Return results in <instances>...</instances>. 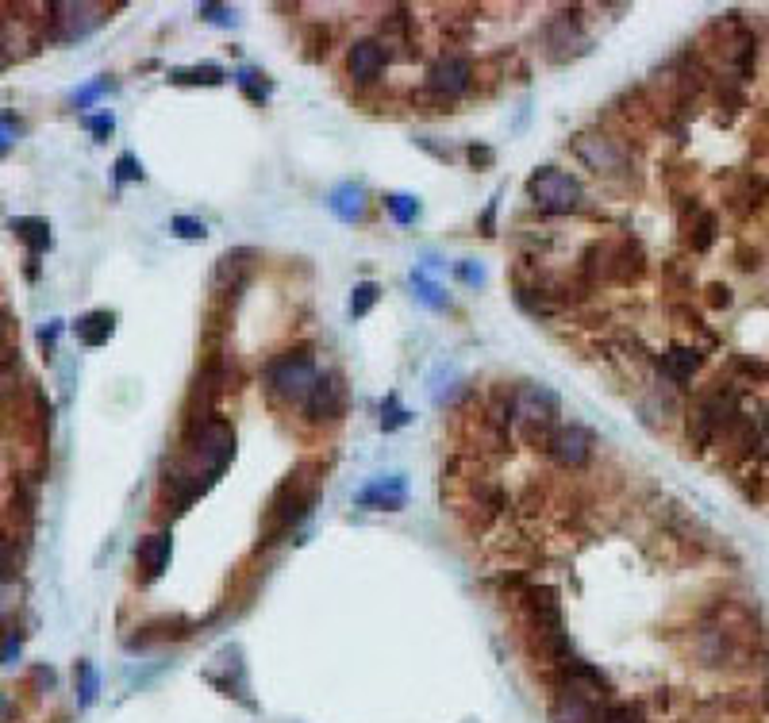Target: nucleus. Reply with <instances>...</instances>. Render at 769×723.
<instances>
[{
  "label": "nucleus",
  "instance_id": "f257e3e1",
  "mask_svg": "<svg viewBox=\"0 0 769 723\" xmlns=\"http://www.w3.org/2000/svg\"><path fill=\"white\" fill-rule=\"evenodd\" d=\"M235 454V435L224 420H208L193 431L189 450H185V462L177 466L174 474L166 477L170 489L177 493V504H189L193 497H200L216 477L224 474V466Z\"/></svg>",
  "mask_w": 769,
  "mask_h": 723
},
{
  "label": "nucleus",
  "instance_id": "f03ea898",
  "mask_svg": "<svg viewBox=\"0 0 769 723\" xmlns=\"http://www.w3.org/2000/svg\"><path fill=\"white\" fill-rule=\"evenodd\" d=\"M308 474H312V466H300V470H293V474L277 485V493L270 497V508H266V527H262V531H266V543H273L277 535H285V531L312 508V500H316V477Z\"/></svg>",
  "mask_w": 769,
  "mask_h": 723
},
{
  "label": "nucleus",
  "instance_id": "7ed1b4c3",
  "mask_svg": "<svg viewBox=\"0 0 769 723\" xmlns=\"http://www.w3.org/2000/svg\"><path fill=\"white\" fill-rule=\"evenodd\" d=\"M316 362H312V354L308 350H289V354H281V358H273L270 370H266V385H270L273 397L281 400H308L312 393V385H316Z\"/></svg>",
  "mask_w": 769,
  "mask_h": 723
},
{
  "label": "nucleus",
  "instance_id": "20e7f679",
  "mask_svg": "<svg viewBox=\"0 0 769 723\" xmlns=\"http://www.w3.org/2000/svg\"><path fill=\"white\" fill-rule=\"evenodd\" d=\"M50 35L58 43H74V39H85L89 31H97L104 20H108V8L104 4H93V0H58L50 4Z\"/></svg>",
  "mask_w": 769,
  "mask_h": 723
},
{
  "label": "nucleus",
  "instance_id": "39448f33",
  "mask_svg": "<svg viewBox=\"0 0 769 723\" xmlns=\"http://www.w3.org/2000/svg\"><path fill=\"white\" fill-rule=\"evenodd\" d=\"M527 197L535 200L543 212H573L585 193H581L577 177L562 174L554 166H543V170H535L527 177Z\"/></svg>",
  "mask_w": 769,
  "mask_h": 723
},
{
  "label": "nucleus",
  "instance_id": "423d86ee",
  "mask_svg": "<svg viewBox=\"0 0 769 723\" xmlns=\"http://www.w3.org/2000/svg\"><path fill=\"white\" fill-rule=\"evenodd\" d=\"M512 416L520 420L531 435H539L543 431L546 435V443H550V427H554V420H558V393L554 389H546V385H520L516 393H512Z\"/></svg>",
  "mask_w": 769,
  "mask_h": 723
},
{
  "label": "nucleus",
  "instance_id": "0eeeda50",
  "mask_svg": "<svg viewBox=\"0 0 769 723\" xmlns=\"http://www.w3.org/2000/svg\"><path fill=\"white\" fill-rule=\"evenodd\" d=\"M473 81V66L470 58H462V54H443V58H435V66L427 70V89L435 93V97H462L466 89H470Z\"/></svg>",
  "mask_w": 769,
  "mask_h": 723
},
{
  "label": "nucleus",
  "instance_id": "6e6552de",
  "mask_svg": "<svg viewBox=\"0 0 769 723\" xmlns=\"http://www.w3.org/2000/svg\"><path fill=\"white\" fill-rule=\"evenodd\" d=\"M546 454H550L558 466L577 470V466H585V462L593 458V435L577 424L554 427V435H550V443H546Z\"/></svg>",
  "mask_w": 769,
  "mask_h": 723
},
{
  "label": "nucleus",
  "instance_id": "1a4fd4ad",
  "mask_svg": "<svg viewBox=\"0 0 769 723\" xmlns=\"http://www.w3.org/2000/svg\"><path fill=\"white\" fill-rule=\"evenodd\" d=\"M347 408V389H343V377L339 374H320L312 393L304 400V412L312 420H339Z\"/></svg>",
  "mask_w": 769,
  "mask_h": 723
},
{
  "label": "nucleus",
  "instance_id": "9d476101",
  "mask_svg": "<svg viewBox=\"0 0 769 723\" xmlns=\"http://www.w3.org/2000/svg\"><path fill=\"white\" fill-rule=\"evenodd\" d=\"M577 158L593 170V174H620L623 170V150L608 139V135H577L573 139Z\"/></svg>",
  "mask_w": 769,
  "mask_h": 723
},
{
  "label": "nucleus",
  "instance_id": "9b49d317",
  "mask_svg": "<svg viewBox=\"0 0 769 723\" xmlns=\"http://www.w3.org/2000/svg\"><path fill=\"white\" fill-rule=\"evenodd\" d=\"M523 604H527V616H531V624L539 631V639L562 631V604H558V593H554L550 585L527 589V593H523Z\"/></svg>",
  "mask_w": 769,
  "mask_h": 723
},
{
  "label": "nucleus",
  "instance_id": "f8f14e48",
  "mask_svg": "<svg viewBox=\"0 0 769 723\" xmlns=\"http://www.w3.org/2000/svg\"><path fill=\"white\" fill-rule=\"evenodd\" d=\"M385 62H389V54H385V47L377 39H358L347 50V70L358 85H373L377 77L385 74Z\"/></svg>",
  "mask_w": 769,
  "mask_h": 723
},
{
  "label": "nucleus",
  "instance_id": "ddd939ff",
  "mask_svg": "<svg viewBox=\"0 0 769 723\" xmlns=\"http://www.w3.org/2000/svg\"><path fill=\"white\" fill-rule=\"evenodd\" d=\"M170 554H174L170 531H158V535H150V539L139 543V566L147 570V577H162L166 566H170Z\"/></svg>",
  "mask_w": 769,
  "mask_h": 723
},
{
  "label": "nucleus",
  "instance_id": "4468645a",
  "mask_svg": "<svg viewBox=\"0 0 769 723\" xmlns=\"http://www.w3.org/2000/svg\"><path fill=\"white\" fill-rule=\"evenodd\" d=\"M404 481L400 477H389V481H373V485H366L358 497H354V504H362V508H400L404 504Z\"/></svg>",
  "mask_w": 769,
  "mask_h": 723
},
{
  "label": "nucleus",
  "instance_id": "2eb2a0df",
  "mask_svg": "<svg viewBox=\"0 0 769 723\" xmlns=\"http://www.w3.org/2000/svg\"><path fill=\"white\" fill-rule=\"evenodd\" d=\"M74 331L85 347H104L112 339V331H116V316L112 312H89V316L77 320Z\"/></svg>",
  "mask_w": 769,
  "mask_h": 723
},
{
  "label": "nucleus",
  "instance_id": "dca6fc26",
  "mask_svg": "<svg viewBox=\"0 0 769 723\" xmlns=\"http://www.w3.org/2000/svg\"><path fill=\"white\" fill-rule=\"evenodd\" d=\"M662 374L670 377V381H677V385H685L689 377L696 374V366H700V354H696L693 347H673L662 354Z\"/></svg>",
  "mask_w": 769,
  "mask_h": 723
},
{
  "label": "nucleus",
  "instance_id": "f3484780",
  "mask_svg": "<svg viewBox=\"0 0 769 723\" xmlns=\"http://www.w3.org/2000/svg\"><path fill=\"white\" fill-rule=\"evenodd\" d=\"M331 212H335L339 220H347V224L362 220V216H366V193H362L358 185L335 189V193H331Z\"/></svg>",
  "mask_w": 769,
  "mask_h": 723
},
{
  "label": "nucleus",
  "instance_id": "a211bd4d",
  "mask_svg": "<svg viewBox=\"0 0 769 723\" xmlns=\"http://www.w3.org/2000/svg\"><path fill=\"white\" fill-rule=\"evenodd\" d=\"M12 231H16L20 239H24L31 254H43V250L50 247V227H47V220H31V216H24V220H12Z\"/></svg>",
  "mask_w": 769,
  "mask_h": 723
},
{
  "label": "nucleus",
  "instance_id": "6ab92c4d",
  "mask_svg": "<svg viewBox=\"0 0 769 723\" xmlns=\"http://www.w3.org/2000/svg\"><path fill=\"white\" fill-rule=\"evenodd\" d=\"M170 77H174L177 85H220L224 70L220 66H193V70H174Z\"/></svg>",
  "mask_w": 769,
  "mask_h": 723
},
{
  "label": "nucleus",
  "instance_id": "aec40b11",
  "mask_svg": "<svg viewBox=\"0 0 769 723\" xmlns=\"http://www.w3.org/2000/svg\"><path fill=\"white\" fill-rule=\"evenodd\" d=\"M377 285L373 281H362V285H354V293H350V316H366L373 304H377Z\"/></svg>",
  "mask_w": 769,
  "mask_h": 723
},
{
  "label": "nucleus",
  "instance_id": "412c9836",
  "mask_svg": "<svg viewBox=\"0 0 769 723\" xmlns=\"http://www.w3.org/2000/svg\"><path fill=\"white\" fill-rule=\"evenodd\" d=\"M385 208L393 212V220H397V224H412V220H416V212H420V204H416V200L400 197V193L397 197H385Z\"/></svg>",
  "mask_w": 769,
  "mask_h": 723
},
{
  "label": "nucleus",
  "instance_id": "4be33fe9",
  "mask_svg": "<svg viewBox=\"0 0 769 723\" xmlns=\"http://www.w3.org/2000/svg\"><path fill=\"white\" fill-rule=\"evenodd\" d=\"M77 674H81V708H89V704L97 700V670H93L89 662H81Z\"/></svg>",
  "mask_w": 769,
  "mask_h": 723
},
{
  "label": "nucleus",
  "instance_id": "5701e85b",
  "mask_svg": "<svg viewBox=\"0 0 769 723\" xmlns=\"http://www.w3.org/2000/svg\"><path fill=\"white\" fill-rule=\"evenodd\" d=\"M174 231L181 235V239H204V235H208V231H204V224H200V220H193V216H177Z\"/></svg>",
  "mask_w": 769,
  "mask_h": 723
},
{
  "label": "nucleus",
  "instance_id": "b1692460",
  "mask_svg": "<svg viewBox=\"0 0 769 723\" xmlns=\"http://www.w3.org/2000/svg\"><path fill=\"white\" fill-rule=\"evenodd\" d=\"M12 570H16V543L0 539V581H8Z\"/></svg>",
  "mask_w": 769,
  "mask_h": 723
},
{
  "label": "nucleus",
  "instance_id": "393cba45",
  "mask_svg": "<svg viewBox=\"0 0 769 723\" xmlns=\"http://www.w3.org/2000/svg\"><path fill=\"white\" fill-rule=\"evenodd\" d=\"M600 723H639V716H635L631 708L616 704V708H604V712H600Z\"/></svg>",
  "mask_w": 769,
  "mask_h": 723
},
{
  "label": "nucleus",
  "instance_id": "a878e982",
  "mask_svg": "<svg viewBox=\"0 0 769 723\" xmlns=\"http://www.w3.org/2000/svg\"><path fill=\"white\" fill-rule=\"evenodd\" d=\"M239 85L247 89L250 100H266V85H258V74H254V70H243V74H239Z\"/></svg>",
  "mask_w": 769,
  "mask_h": 723
},
{
  "label": "nucleus",
  "instance_id": "bb28decb",
  "mask_svg": "<svg viewBox=\"0 0 769 723\" xmlns=\"http://www.w3.org/2000/svg\"><path fill=\"white\" fill-rule=\"evenodd\" d=\"M116 177H120V181H131V177H143V170L135 166V158H131V154H124V158L116 162Z\"/></svg>",
  "mask_w": 769,
  "mask_h": 723
},
{
  "label": "nucleus",
  "instance_id": "cd10ccee",
  "mask_svg": "<svg viewBox=\"0 0 769 723\" xmlns=\"http://www.w3.org/2000/svg\"><path fill=\"white\" fill-rule=\"evenodd\" d=\"M754 443L762 447V454H769V412L758 420V427H754Z\"/></svg>",
  "mask_w": 769,
  "mask_h": 723
},
{
  "label": "nucleus",
  "instance_id": "c85d7f7f",
  "mask_svg": "<svg viewBox=\"0 0 769 723\" xmlns=\"http://www.w3.org/2000/svg\"><path fill=\"white\" fill-rule=\"evenodd\" d=\"M89 127H93V135L108 139L112 135V116H97V120H89Z\"/></svg>",
  "mask_w": 769,
  "mask_h": 723
},
{
  "label": "nucleus",
  "instance_id": "c756f323",
  "mask_svg": "<svg viewBox=\"0 0 769 723\" xmlns=\"http://www.w3.org/2000/svg\"><path fill=\"white\" fill-rule=\"evenodd\" d=\"M200 12H212L208 20H216V24H227V20H231V16H227V8H216V4H204Z\"/></svg>",
  "mask_w": 769,
  "mask_h": 723
},
{
  "label": "nucleus",
  "instance_id": "7c9ffc66",
  "mask_svg": "<svg viewBox=\"0 0 769 723\" xmlns=\"http://www.w3.org/2000/svg\"><path fill=\"white\" fill-rule=\"evenodd\" d=\"M470 158H473V162H493V150H477V147H470Z\"/></svg>",
  "mask_w": 769,
  "mask_h": 723
},
{
  "label": "nucleus",
  "instance_id": "2f4dec72",
  "mask_svg": "<svg viewBox=\"0 0 769 723\" xmlns=\"http://www.w3.org/2000/svg\"><path fill=\"white\" fill-rule=\"evenodd\" d=\"M4 62H8V54H4V39H0V70H4Z\"/></svg>",
  "mask_w": 769,
  "mask_h": 723
},
{
  "label": "nucleus",
  "instance_id": "473e14b6",
  "mask_svg": "<svg viewBox=\"0 0 769 723\" xmlns=\"http://www.w3.org/2000/svg\"><path fill=\"white\" fill-rule=\"evenodd\" d=\"M4 147H8V135H0V150H4Z\"/></svg>",
  "mask_w": 769,
  "mask_h": 723
},
{
  "label": "nucleus",
  "instance_id": "72a5a7b5",
  "mask_svg": "<svg viewBox=\"0 0 769 723\" xmlns=\"http://www.w3.org/2000/svg\"><path fill=\"white\" fill-rule=\"evenodd\" d=\"M0 712H4V697H0Z\"/></svg>",
  "mask_w": 769,
  "mask_h": 723
}]
</instances>
